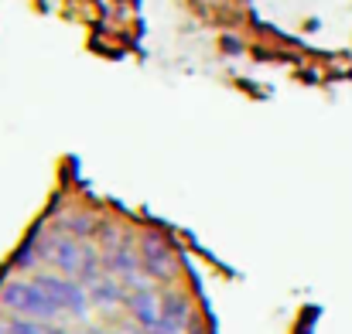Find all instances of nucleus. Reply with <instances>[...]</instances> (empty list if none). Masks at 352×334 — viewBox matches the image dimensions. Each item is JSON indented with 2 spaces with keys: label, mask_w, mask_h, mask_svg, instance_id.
<instances>
[{
  "label": "nucleus",
  "mask_w": 352,
  "mask_h": 334,
  "mask_svg": "<svg viewBox=\"0 0 352 334\" xmlns=\"http://www.w3.org/2000/svg\"><path fill=\"white\" fill-rule=\"evenodd\" d=\"M3 304L10 307V311H17V314H28L31 321L38 318V321H52L55 314H58V307L52 304V297L38 287V283H10L7 290H3Z\"/></svg>",
  "instance_id": "f257e3e1"
},
{
  "label": "nucleus",
  "mask_w": 352,
  "mask_h": 334,
  "mask_svg": "<svg viewBox=\"0 0 352 334\" xmlns=\"http://www.w3.org/2000/svg\"><path fill=\"white\" fill-rule=\"evenodd\" d=\"M34 283L52 297V304H55L58 311H72V314H82V311H86V294H82V287H76V283H69V280H62V276H38Z\"/></svg>",
  "instance_id": "f03ea898"
},
{
  "label": "nucleus",
  "mask_w": 352,
  "mask_h": 334,
  "mask_svg": "<svg viewBox=\"0 0 352 334\" xmlns=\"http://www.w3.org/2000/svg\"><path fill=\"white\" fill-rule=\"evenodd\" d=\"M3 334H55V331H48V328H45V324H38V321L17 318V321H10V324H7V331Z\"/></svg>",
  "instance_id": "7ed1b4c3"
},
{
  "label": "nucleus",
  "mask_w": 352,
  "mask_h": 334,
  "mask_svg": "<svg viewBox=\"0 0 352 334\" xmlns=\"http://www.w3.org/2000/svg\"><path fill=\"white\" fill-rule=\"evenodd\" d=\"M192 334H199V331H192Z\"/></svg>",
  "instance_id": "20e7f679"
}]
</instances>
